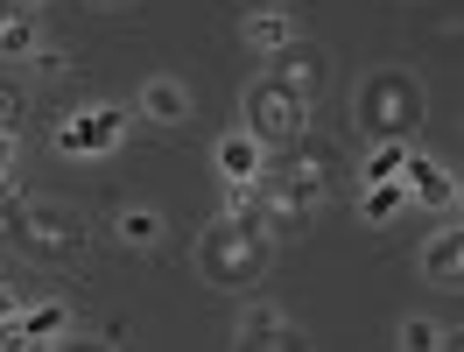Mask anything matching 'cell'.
<instances>
[{
  "instance_id": "603a6c76",
  "label": "cell",
  "mask_w": 464,
  "mask_h": 352,
  "mask_svg": "<svg viewBox=\"0 0 464 352\" xmlns=\"http://www.w3.org/2000/svg\"><path fill=\"white\" fill-rule=\"evenodd\" d=\"M0 352H43V346H35L29 331H22V318H14V324H0Z\"/></svg>"
},
{
  "instance_id": "484cf974",
  "label": "cell",
  "mask_w": 464,
  "mask_h": 352,
  "mask_svg": "<svg viewBox=\"0 0 464 352\" xmlns=\"http://www.w3.org/2000/svg\"><path fill=\"white\" fill-rule=\"evenodd\" d=\"M29 64H35V71H63V64H71V57H63V50H50V43H43V50H35Z\"/></svg>"
},
{
  "instance_id": "f1b7e54d",
  "label": "cell",
  "mask_w": 464,
  "mask_h": 352,
  "mask_svg": "<svg viewBox=\"0 0 464 352\" xmlns=\"http://www.w3.org/2000/svg\"><path fill=\"white\" fill-rule=\"evenodd\" d=\"M0 240H14V226H7V219H0Z\"/></svg>"
},
{
  "instance_id": "8992f818",
  "label": "cell",
  "mask_w": 464,
  "mask_h": 352,
  "mask_svg": "<svg viewBox=\"0 0 464 352\" xmlns=\"http://www.w3.org/2000/svg\"><path fill=\"white\" fill-rule=\"evenodd\" d=\"M14 233L29 240L35 254H78V247H85V219H78L71 205L29 198V205H22V226H14Z\"/></svg>"
},
{
  "instance_id": "7402d4cb",
  "label": "cell",
  "mask_w": 464,
  "mask_h": 352,
  "mask_svg": "<svg viewBox=\"0 0 464 352\" xmlns=\"http://www.w3.org/2000/svg\"><path fill=\"white\" fill-rule=\"evenodd\" d=\"M50 352H120V346H113V338H99V331H63Z\"/></svg>"
},
{
  "instance_id": "30bf717a",
  "label": "cell",
  "mask_w": 464,
  "mask_h": 352,
  "mask_svg": "<svg viewBox=\"0 0 464 352\" xmlns=\"http://www.w3.org/2000/svg\"><path fill=\"white\" fill-rule=\"evenodd\" d=\"M295 35H303V29H295L289 7H254V15L239 22V43H246L254 57H275V50H289Z\"/></svg>"
},
{
  "instance_id": "ffe728a7",
  "label": "cell",
  "mask_w": 464,
  "mask_h": 352,
  "mask_svg": "<svg viewBox=\"0 0 464 352\" xmlns=\"http://www.w3.org/2000/svg\"><path fill=\"white\" fill-rule=\"evenodd\" d=\"M275 324H282L275 303H239V310H232V338H261V331H275Z\"/></svg>"
},
{
  "instance_id": "ba28073f",
  "label": "cell",
  "mask_w": 464,
  "mask_h": 352,
  "mask_svg": "<svg viewBox=\"0 0 464 352\" xmlns=\"http://www.w3.org/2000/svg\"><path fill=\"white\" fill-rule=\"evenodd\" d=\"M134 120H148V127H183V120H190V85H183V78H141Z\"/></svg>"
},
{
  "instance_id": "7a4b0ae2",
  "label": "cell",
  "mask_w": 464,
  "mask_h": 352,
  "mask_svg": "<svg viewBox=\"0 0 464 352\" xmlns=\"http://www.w3.org/2000/svg\"><path fill=\"white\" fill-rule=\"evenodd\" d=\"M352 120H359L373 142H415V127L430 120V92H422V78L401 71V64H373V71L359 78V92H352Z\"/></svg>"
},
{
  "instance_id": "4316f807",
  "label": "cell",
  "mask_w": 464,
  "mask_h": 352,
  "mask_svg": "<svg viewBox=\"0 0 464 352\" xmlns=\"http://www.w3.org/2000/svg\"><path fill=\"white\" fill-rule=\"evenodd\" d=\"M0 7H29V15H35V7H43V0H0Z\"/></svg>"
},
{
  "instance_id": "5bb4252c",
  "label": "cell",
  "mask_w": 464,
  "mask_h": 352,
  "mask_svg": "<svg viewBox=\"0 0 464 352\" xmlns=\"http://www.w3.org/2000/svg\"><path fill=\"white\" fill-rule=\"evenodd\" d=\"M22 331L50 352L63 331H78V324H71V303H63V296H35V303H22Z\"/></svg>"
},
{
  "instance_id": "9c48e42d",
  "label": "cell",
  "mask_w": 464,
  "mask_h": 352,
  "mask_svg": "<svg viewBox=\"0 0 464 352\" xmlns=\"http://www.w3.org/2000/svg\"><path fill=\"white\" fill-rule=\"evenodd\" d=\"M415 268H422V282H443V289H458V275H464V233H458V226H436V233L422 240Z\"/></svg>"
},
{
  "instance_id": "83f0119b",
  "label": "cell",
  "mask_w": 464,
  "mask_h": 352,
  "mask_svg": "<svg viewBox=\"0 0 464 352\" xmlns=\"http://www.w3.org/2000/svg\"><path fill=\"white\" fill-rule=\"evenodd\" d=\"M85 7H127V0H85Z\"/></svg>"
},
{
  "instance_id": "9a60e30c",
  "label": "cell",
  "mask_w": 464,
  "mask_h": 352,
  "mask_svg": "<svg viewBox=\"0 0 464 352\" xmlns=\"http://www.w3.org/2000/svg\"><path fill=\"white\" fill-rule=\"evenodd\" d=\"M35 50H43V22H35L29 7H0V57L29 64Z\"/></svg>"
},
{
  "instance_id": "3957f363",
  "label": "cell",
  "mask_w": 464,
  "mask_h": 352,
  "mask_svg": "<svg viewBox=\"0 0 464 352\" xmlns=\"http://www.w3.org/2000/svg\"><path fill=\"white\" fill-rule=\"evenodd\" d=\"M239 127L254 134L261 148H295L303 134H310V99H295V92H282L275 78H246V92H239Z\"/></svg>"
},
{
  "instance_id": "7c38bea8",
  "label": "cell",
  "mask_w": 464,
  "mask_h": 352,
  "mask_svg": "<svg viewBox=\"0 0 464 352\" xmlns=\"http://www.w3.org/2000/svg\"><path fill=\"white\" fill-rule=\"evenodd\" d=\"M267 155H275V148H261L246 127H232V134H218V142H211V170H218V176H261Z\"/></svg>"
},
{
  "instance_id": "d6986e66",
  "label": "cell",
  "mask_w": 464,
  "mask_h": 352,
  "mask_svg": "<svg viewBox=\"0 0 464 352\" xmlns=\"http://www.w3.org/2000/svg\"><path fill=\"white\" fill-rule=\"evenodd\" d=\"M232 352H310V338H303V324H275V331H261V338H232Z\"/></svg>"
},
{
  "instance_id": "e0dca14e",
  "label": "cell",
  "mask_w": 464,
  "mask_h": 352,
  "mask_svg": "<svg viewBox=\"0 0 464 352\" xmlns=\"http://www.w3.org/2000/svg\"><path fill=\"white\" fill-rule=\"evenodd\" d=\"M394 352H450V331H443L436 318H422V310H415V318L394 324Z\"/></svg>"
},
{
  "instance_id": "44dd1931",
  "label": "cell",
  "mask_w": 464,
  "mask_h": 352,
  "mask_svg": "<svg viewBox=\"0 0 464 352\" xmlns=\"http://www.w3.org/2000/svg\"><path fill=\"white\" fill-rule=\"evenodd\" d=\"M22 120H29V85L22 78H0V127L22 134Z\"/></svg>"
},
{
  "instance_id": "8fae6325",
  "label": "cell",
  "mask_w": 464,
  "mask_h": 352,
  "mask_svg": "<svg viewBox=\"0 0 464 352\" xmlns=\"http://www.w3.org/2000/svg\"><path fill=\"white\" fill-rule=\"evenodd\" d=\"M218 219H239V226L267 233V183L261 176H218Z\"/></svg>"
},
{
  "instance_id": "5b68a950",
  "label": "cell",
  "mask_w": 464,
  "mask_h": 352,
  "mask_svg": "<svg viewBox=\"0 0 464 352\" xmlns=\"http://www.w3.org/2000/svg\"><path fill=\"white\" fill-rule=\"evenodd\" d=\"M401 183H408V205H422L436 211V226H458V205H464V183L436 155H422V148H408V162H401Z\"/></svg>"
},
{
  "instance_id": "6da1fadb",
  "label": "cell",
  "mask_w": 464,
  "mask_h": 352,
  "mask_svg": "<svg viewBox=\"0 0 464 352\" xmlns=\"http://www.w3.org/2000/svg\"><path fill=\"white\" fill-rule=\"evenodd\" d=\"M190 261H198V275L211 282V289L226 296H246L267 282V268H275V240L261 233V226H239V219H211L198 233V247H190Z\"/></svg>"
},
{
  "instance_id": "cb8c5ba5",
  "label": "cell",
  "mask_w": 464,
  "mask_h": 352,
  "mask_svg": "<svg viewBox=\"0 0 464 352\" xmlns=\"http://www.w3.org/2000/svg\"><path fill=\"white\" fill-rule=\"evenodd\" d=\"M22 303H29V296H22L14 282H7V275H0V324H14V318H22Z\"/></svg>"
},
{
  "instance_id": "2e32d148",
  "label": "cell",
  "mask_w": 464,
  "mask_h": 352,
  "mask_svg": "<svg viewBox=\"0 0 464 352\" xmlns=\"http://www.w3.org/2000/svg\"><path fill=\"white\" fill-rule=\"evenodd\" d=\"M408 211V183L394 176V183H359V219L366 226H394Z\"/></svg>"
},
{
  "instance_id": "ac0fdd59",
  "label": "cell",
  "mask_w": 464,
  "mask_h": 352,
  "mask_svg": "<svg viewBox=\"0 0 464 352\" xmlns=\"http://www.w3.org/2000/svg\"><path fill=\"white\" fill-rule=\"evenodd\" d=\"M408 148L415 142H373L366 155H359V183H394L401 162H408Z\"/></svg>"
},
{
  "instance_id": "277c9868",
  "label": "cell",
  "mask_w": 464,
  "mask_h": 352,
  "mask_svg": "<svg viewBox=\"0 0 464 352\" xmlns=\"http://www.w3.org/2000/svg\"><path fill=\"white\" fill-rule=\"evenodd\" d=\"M127 106H78L71 120H57V155H78V162H92V155H113L120 142H127Z\"/></svg>"
},
{
  "instance_id": "52a82bcc",
  "label": "cell",
  "mask_w": 464,
  "mask_h": 352,
  "mask_svg": "<svg viewBox=\"0 0 464 352\" xmlns=\"http://www.w3.org/2000/svg\"><path fill=\"white\" fill-rule=\"evenodd\" d=\"M267 78H275L282 92H295V99H310V106H317V92H324V64H317V50L295 35L289 50H275V57H267Z\"/></svg>"
},
{
  "instance_id": "4fadbf2b",
  "label": "cell",
  "mask_w": 464,
  "mask_h": 352,
  "mask_svg": "<svg viewBox=\"0 0 464 352\" xmlns=\"http://www.w3.org/2000/svg\"><path fill=\"white\" fill-rule=\"evenodd\" d=\"M113 240H120V247H134V254H148V247L169 240V219H162L155 205H113Z\"/></svg>"
},
{
  "instance_id": "d4e9b609",
  "label": "cell",
  "mask_w": 464,
  "mask_h": 352,
  "mask_svg": "<svg viewBox=\"0 0 464 352\" xmlns=\"http://www.w3.org/2000/svg\"><path fill=\"white\" fill-rule=\"evenodd\" d=\"M14 162H22V134L0 127V176H14Z\"/></svg>"
}]
</instances>
